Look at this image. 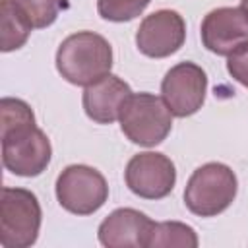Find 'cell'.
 <instances>
[{
    "label": "cell",
    "instance_id": "6da1fadb",
    "mask_svg": "<svg viewBox=\"0 0 248 248\" xmlns=\"http://www.w3.org/2000/svg\"><path fill=\"white\" fill-rule=\"evenodd\" d=\"M2 163L16 176H39L50 163L52 147L46 134L37 128L31 107L16 97L0 101Z\"/></svg>",
    "mask_w": 248,
    "mask_h": 248
},
{
    "label": "cell",
    "instance_id": "7a4b0ae2",
    "mask_svg": "<svg viewBox=\"0 0 248 248\" xmlns=\"http://www.w3.org/2000/svg\"><path fill=\"white\" fill-rule=\"evenodd\" d=\"M112 68L110 43L93 31L66 37L56 50V70L72 85H91L108 76Z\"/></svg>",
    "mask_w": 248,
    "mask_h": 248
},
{
    "label": "cell",
    "instance_id": "3957f363",
    "mask_svg": "<svg viewBox=\"0 0 248 248\" xmlns=\"http://www.w3.org/2000/svg\"><path fill=\"white\" fill-rule=\"evenodd\" d=\"M238 180L225 163H205L198 167L186 182L184 203L198 217H215L223 213L236 198Z\"/></svg>",
    "mask_w": 248,
    "mask_h": 248
},
{
    "label": "cell",
    "instance_id": "277c9868",
    "mask_svg": "<svg viewBox=\"0 0 248 248\" xmlns=\"http://www.w3.org/2000/svg\"><path fill=\"white\" fill-rule=\"evenodd\" d=\"M122 134L136 145L155 147L172 128V112L163 97L153 93H132L118 114Z\"/></svg>",
    "mask_w": 248,
    "mask_h": 248
},
{
    "label": "cell",
    "instance_id": "5b68a950",
    "mask_svg": "<svg viewBox=\"0 0 248 248\" xmlns=\"http://www.w3.org/2000/svg\"><path fill=\"white\" fill-rule=\"evenodd\" d=\"M43 211L37 196L25 188H2L0 244L4 248H29L37 242Z\"/></svg>",
    "mask_w": 248,
    "mask_h": 248
},
{
    "label": "cell",
    "instance_id": "8992f818",
    "mask_svg": "<svg viewBox=\"0 0 248 248\" xmlns=\"http://www.w3.org/2000/svg\"><path fill=\"white\" fill-rule=\"evenodd\" d=\"M56 200L74 215H91L108 200L105 176L89 165H70L56 178Z\"/></svg>",
    "mask_w": 248,
    "mask_h": 248
},
{
    "label": "cell",
    "instance_id": "52a82bcc",
    "mask_svg": "<svg viewBox=\"0 0 248 248\" xmlns=\"http://www.w3.org/2000/svg\"><path fill=\"white\" fill-rule=\"evenodd\" d=\"M207 93V74L194 62H178L161 81V97L172 116L186 118L196 114Z\"/></svg>",
    "mask_w": 248,
    "mask_h": 248
},
{
    "label": "cell",
    "instance_id": "ba28073f",
    "mask_svg": "<svg viewBox=\"0 0 248 248\" xmlns=\"http://www.w3.org/2000/svg\"><path fill=\"white\" fill-rule=\"evenodd\" d=\"M126 186L143 200L167 198L176 184L174 163L159 151H143L134 155L124 170Z\"/></svg>",
    "mask_w": 248,
    "mask_h": 248
},
{
    "label": "cell",
    "instance_id": "9c48e42d",
    "mask_svg": "<svg viewBox=\"0 0 248 248\" xmlns=\"http://www.w3.org/2000/svg\"><path fill=\"white\" fill-rule=\"evenodd\" d=\"M186 41V21L176 10H157L143 17L136 31V46L149 58H167Z\"/></svg>",
    "mask_w": 248,
    "mask_h": 248
},
{
    "label": "cell",
    "instance_id": "30bf717a",
    "mask_svg": "<svg viewBox=\"0 0 248 248\" xmlns=\"http://www.w3.org/2000/svg\"><path fill=\"white\" fill-rule=\"evenodd\" d=\"M203 46L219 56H229L248 43V10L238 8H215L203 19L200 27Z\"/></svg>",
    "mask_w": 248,
    "mask_h": 248
},
{
    "label": "cell",
    "instance_id": "8fae6325",
    "mask_svg": "<svg viewBox=\"0 0 248 248\" xmlns=\"http://www.w3.org/2000/svg\"><path fill=\"white\" fill-rule=\"evenodd\" d=\"M155 221L134 207H118L103 219L97 236L107 248H147Z\"/></svg>",
    "mask_w": 248,
    "mask_h": 248
},
{
    "label": "cell",
    "instance_id": "7c38bea8",
    "mask_svg": "<svg viewBox=\"0 0 248 248\" xmlns=\"http://www.w3.org/2000/svg\"><path fill=\"white\" fill-rule=\"evenodd\" d=\"M132 95L130 85L114 74L101 78L85 87L81 103L85 114L97 124H112L118 120L124 101Z\"/></svg>",
    "mask_w": 248,
    "mask_h": 248
},
{
    "label": "cell",
    "instance_id": "4fadbf2b",
    "mask_svg": "<svg viewBox=\"0 0 248 248\" xmlns=\"http://www.w3.org/2000/svg\"><path fill=\"white\" fill-rule=\"evenodd\" d=\"M0 10H2V16H0V19H2L0 50L2 52L17 50L27 43L33 25L14 0H2Z\"/></svg>",
    "mask_w": 248,
    "mask_h": 248
},
{
    "label": "cell",
    "instance_id": "5bb4252c",
    "mask_svg": "<svg viewBox=\"0 0 248 248\" xmlns=\"http://www.w3.org/2000/svg\"><path fill=\"white\" fill-rule=\"evenodd\" d=\"M200 244L196 231L180 221H163L155 223L147 248H196Z\"/></svg>",
    "mask_w": 248,
    "mask_h": 248
},
{
    "label": "cell",
    "instance_id": "9a60e30c",
    "mask_svg": "<svg viewBox=\"0 0 248 248\" xmlns=\"http://www.w3.org/2000/svg\"><path fill=\"white\" fill-rule=\"evenodd\" d=\"M14 2L27 16L33 29H45L52 25L60 10L66 8V0H14Z\"/></svg>",
    "mask_w": 248,
    "mask_h": 248
},
{
    "label": "cell",
    "instance_id": "2e32d148",
    "mask_svg": "<svg viewBox=\"0 0 248 248\" xmlns=\"http://www.w3.org/2000/svg\"><path fill=\"white\" fill-rule=\"evenodd\" d=\"M151 0H97V12L103 19L124 23L138 17Z\"/></svg>",
    "mask_w": 248,
    "mask_h": 248
},
{
    "label": "cell",
    "instance_id": "e0dca14e",
    "mask_svg": "<svg viewBox=\"0 0 248 248\" xmlns=\"http://www.w3.org/2000/svg\"><path fill=\"white\" fill-rule=\"evenodd\" d=\"M227 72L234 81L248 87V43L227 56Z\"/></svg>",
    "mask_w": 248,
    "mask_h": 248
},
{
    "label": "cell",
    "instance_id": "ac0fdd59",
    "mask_svg": "<svg viewBox=\"0 0 248 248\" xmlns=\"http://www.w3.org/2000/svg\"><path fill=\"white\" fill-rule=\"evenodd\" d=\"M240 6H242V8H246V10H248V0H240Z\"/></svg>",
    "mask_w": 248,
    "mask_h": 248
}]
</instances>
